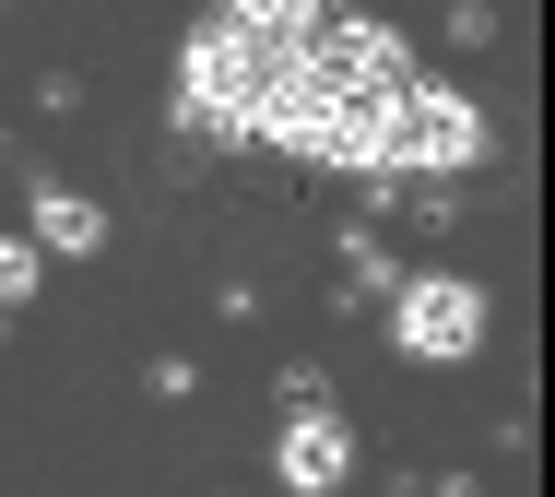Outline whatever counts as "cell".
<instances>
[{
	"instance_id": "cell-1",
	"label": "cell",
	"mask_w": 555,
	"mask_h": 497,
	"mask_svg": "<svg viewBox=\"0 0 555 497\" xmlns=\"http://www.w3.org/2000/svg\"><path fill=\"white\" fill-rule=\"evenodd\" d=\"M402 84H414L402 36L332 0V12L308 24V48H296V72H284V95H272L260 142H284V154H332V166H366V142H378V119L402 107Z\"/></svg>"
},
{
	"instance_id": "cell-2",
	"label": "cell",
	"mask_w": 555,
	"mask_h": 497,
	"mask_svg": "<svg viewBox=\"0 0 555 497\" xmlns=\"http://www.w3.org/2000/svg\"><path fill=\"white\" fill-rule=\"evenodd\" d=\"M320 12L332 0H224V12H202L190 24V72H178V119L214 130V142H260V119H272V95H284V72H296Z\"/></svg>"
},
{
	"instance_id": "cell-3",
	"label": "cell",
	"mask_w": 555,
	"mask_h": 497,
	"mask_svg": "<svg viewBox=\"0 0 555 497\" xmlns=\"http://www.w3.org/2000/svg\"><path fill=\"white\" fill-rule=\"evenodd\" d=\"M485 154V119H473V95H449V84H402V107L378 119L366 142V178H402V166H473Z\"/></svg>"
},
{
	"instance_id": "cell-4",
	"label": "cell",
	"mask_w": 555,
	"mask_h": 497,
	"mask_svg": "<svg viewBox=\"0 0 555 497\" xmlns=\"http://www.w3.org/2000/svg\"><path fill=\"white\" fill-rule=\"evenodd\" d=\"M390 344L426 356V368L473 356V344H485V284H461V272H414V284L390 296Z\"/></svg>"
},
{
	"instance_id": "cell-5",
	"label": "cell",
	"mask_w": 555,
	"mask_h": 497,
	"mask_svg": "<svg viewBox=\"0 0 555 497\" xmlns=\"http://www.w3.org/2000/svg\"><path fill=\"white\" fill-rule=\"evenodd\" d=\"M343 462H354L343 415H332V403H308V415L284 426V486H296V497H332V486H343Z\"/></svg>"
},
{
	"instance_id": "cell-6",
	"label": "cell",
	"mask_w": 555,
	"mask_h": 497,
	"mask_svg": "<svg viewBox=\"0 0 555 497\" xmlns=\"http://www.w3.org/2000/svg\"><path fill=\"white\" fill-rule=\"evenodd\" d=\"M36 238H48V248H95V238H107V214L72 202V190H48V202H36Z\"/></svg>"
},
{
	"instance_id": "cell-7",
	"label": "cell",
	"mask_w": 555,
	"mask_h": 497,
	"mask_svg": "<svg viewBox=\"0 0 555 497\" xmlns=\"http://www.w3.org/2000/svg\"><path fill=\"white\" fill-rule=\"evenodd\" d=\"M24 284H36V248H24V238H0V308H12Z\"/></svg>"
}]
</instances>
